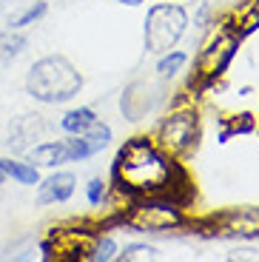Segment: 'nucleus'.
I'll return each mask as SVG.
<instances>
[{"label":"nucleus","instance_id":"nucleus-16","mask_svg":"<svg viewBox=\"0 0 259 262\" xmlns=\"http://www.w3.org/2000/svg\"><path fill=\"white\" fill-rule=\"evenodd\" d=\"M259 29V0H251L245 9L240 12V20H236V32H240V37H245V34L256 32Z\"/></svg>","mask_w":259,"mask_h":262},{"label":"nucleus","instance_id":"nucleus-3","mask_svg":"<svg viewBox=\"0 0 259 262\" xmlns=\"http://www.w3.org/2000/svg\"><path fill=\"white\" fill-rule=\"evenodd\" d=\"M128 214L120 216V223L128 225L134 231H151V234H165L185 225L182 216V205L177 200H171L168 194H143V196H131Z\"/></svg>","mask_w":259,"mask_h":262},{"label":"nucleus","instance_id":"nucleus-1","mask_svg":"<svg viewBox=\"0 0 259 262\" xmlns=\"http://www.w3.org/2000/svg\"><path fill=\"white\" fill-rule=\"evenodd\" d=\"M180 165L145 137H134L117 151L111 165V183L120 194L143 196V194H165Z\"/></svg>","mask_w":259,"mask_h":262},{"label":"nucleus","instance_id":"nucleus-17","mask_svg":"<svg viewBox=\"0 0 259 262\" xmlns=\"http://www.w3.org/2000/svg\"><path fill=\"white\" fill-rule=\"evenodd\" d=\"M43 14H46V3H43V0H37V3H32L29 9H23L17 17L9 20V29H17V32H20V29H26V26H32V23H37Z\"/></svg>","mask_w":259,"mask_h":262},{"label":"nucleus","instance_id":"nucleus-15","mask_svg":"<svg viewBox=\"0 0 259 262\" xmlns=\"http://www.w3.org/2000/svg\"><path fill=\"white\" fill-rule=\"evenodd\" d=\"M188 63V54L185 52H165L160 57V63H157V74H160L162 80H168V77H174V74H180V69Z\"/></svg>","mask_w":259,"mask_h":262},{"label":"nucleus","instance_id":"nucleus-23","mask_svg":"<svg viewBox=\"0 0 259 262\" xmlns=\"http://www.w3.org/2000/svg\"><path fill=\"white\" fill-rule=\"evenodd\" d=\"M6 183V168H3V157H0V185Z\"/></svg>","mask_w":259,"mask_h":262},{"label":"nucleus","instance_id":"nucleus-6","mask_svg":"<svg viewBox=\"0 0 259 262\" xmlns=\"http://www.w3.org/2000/svg\"><path fill=\"white\" fill-rule=\"evenodd\" d=\"M197 137H200V117L194 108L168 114L157 128V145L168 157H180V154L191 151L197 145Z\"/></svg>","mask_w":259,"mask_h":262},{"label":"nucleus","instance_id":"nucleus-24","mask_svg":"<svg viewBox=\"0 0 259 262\" xmlns=\"http://www.w3.org/2000/svg\"><path fill=\"white\" fill-rule=\"evenodd\" d=\"M117 3H125V6H140L143 0H117Z\"/></svg>","mask_w":259,"mask_h":262},{"label":"nucleus","instance_id":"nucleus-5","mask_svg":"<svg viewBox=\"0 0 259 262\" xmlns=\"http://www.w3.org/2000/svg\"><path fill=\"white\" fill-rule=\"evenodd\" d=\"M240 40L242 37H240V32H236V26L233 29H220L217 37L200 52V57H197L200 89H211V85L217 83V77H222V74L228 72L233 54H236V49H240Z\"/></svg>","mask_w":259,"mask_h":262},{"label":"nucleus","instance_id":"nucleus-2","mask_svg":"<svg viewBox=\"0 0 259 262\" xmlns=\"http://www.w3.org/2000/svg\"><path fill=\"white\" fill-rule=\"evenodd\" d=\"M80 89H83V77L63 54H49L29 69L26 92L46 105L69 103L80 94Z\"/></svg>","mask_w":259,"mask_h":262},{"label":"nucleus","instance_id":"nucleus-14","mask_svg":"<svg viewBox=\"0 0 259 262\" xmlns=\"http://www.w3.org/2000/svg\"><path fill=\"white\" fill-rule=\"evenodd\" d=\"M23 49H26V37H23L17 29H6V32H0V63L17 57Z\"/></svg>","mask_w":259,"mask_h":262},{"label":"nucleus","instance_id":"nucleus-4","mask_svg":"<svg viewBox=\"0 0 259 262\" xmlns=\"http://www.w3.org/2000/svg\"><path fill=\"white\" fill-rule=\"evenodd\" d=\"M188 29V12L180 3H157L145 14V49L151 54H165L182 40Z\"/></svg>","mask_w":259,"mask_h":262},{"label":"nucleus","instance_id":"nucleus-10","mask_svg":"<svg viewBox=\"0 0 259 262\" xmlns=\"http://www.w3.org/2000/svg\"><path fill=\"white\" fill-rule=\"evenodd\" d=\"M46 131V120L40 117V114H23V117H17L12 123V128H9V145H12L14 151H23V148H34L37 145V140L43 137Z\"/></svg>","mask_w":259,"mask_h":262},{"label":"nucleus","instance_id":"nucleus-7","mask_svg":"<svg viewBox=\"0 0 259 262\" xmlns=\"http://www.w3.org/2000/svg\"><path fill=\"white\" fill-rule=\"evenodd\" d=\"M109 140H111V128L97 120L85 134H72V140H66V163H83V160L94 157L109 145Z\"/></svg>","mask_w":259,"mask_h":262},{"label":"nucleus","instance_id":"nucleus-20","mask_svg":"<svg viewBox=\"0 0 259 262\" xmlns=\"http://www.w3.org/2000/svg\"><path fill=\"white\" fill-rule=\"evenodd\" d=\"M248 131H253L251 114H240V120H233L231 125H225V128L220 131V143H228V140H231V134H248Z\"/></svg>","mask_w":259,"mask_h":262},{"label":"nucleus","instance_id":"nucleus-8","mask_svg":"<svg viewBox=\"0 0 259 262\" xmlns=\"http://www.w3.org/2000/svg\"><path fill=\"white\" fill-rule=\"evenodd\" d=\"M214 223L225 236H259V208H231L214 216Z\"/></svg>","mask_w":259,"mask_h":262},{"label":"nucleus","instance_id":"nucleus-19","mask_svg":"<svg viewBox=\"0 0 259 262\" xmlns=\"http://www.w3.org/2000/svg\"><path fill=\"white\" fill-rule=\"evenodd\" d=\"M123 262H148V259H157V248L154 245H128V248L120 254Z\"/></svg>","mask_w":259,"mask_h":262},{"label":"nucleus","instance_id":"nucleus-9","mask_svg":"<svg viewBox=\"0 0 259 262\" xmlns=\"http://www.w3.org/2000/svg\"><path fill=\"white\" fill-rule=\"evenodd\" d=\"M74 174L69 171H57L52 177H46L43 183H37V203L40 205H60V203H69L74 194Z\"/></svg>","mask_w":259,"mask_h":262},{"label":"nucleus","instance_id":"nucleus-12","mask_svg":"<svg viewBox=\"0 0 259 262\" xmlns=\"http://www.w3.org/2000/svg\"><path fill=\"white\" fill-rule=\"evenodd\" d=\"M94 123H97V117H94L91 108H72V112H66L60 117V128L66 134H85Z\"/></svg>","mask_w":259,"mask_h":262},{"label":"nucleus","instance_id":"nucleus-13","mask_svg":"<svg viewBox=\"0 0 259 262\" xmlns=\"http://www.w3.org/2000/svg\"><path fill=\"white\" fill-rule=\"evenodd\" d=\"M6 177H12L20 185H37L40 183V171L34 163H20V160H3Z\"/></svg>","mask_w":259,"mask_h":262},{"label":"nucleus","instance_id":"nucleus-22","mask_svg":"<svg viewBox=\"0 0 259 262\" xmlns=\"http://www.w3.org/2000/svg\"><path fill=\"white\" fill-rule=\"evenodd\" d=\"M228 259H240V262H259V251H251V248H245V251H233Z\"/></svg>","mask_w":259,"mask_h":262},{"label":"nucleus","instance_id":"nucleus-11","mask_svg":"<svg viewBox=\"0 0 259 262\" xmlns=\"http://www.w3.org/2000/svg\"><path fill=\"white\" fill-rule=\"evenodd\" d=\"M29 157L37 168H57L66 163V140H49V143H37Z\"/></svg>","mask_w":259,"mask_h":262},{"label":"nucleus","instance_id":"nucleus-21","mask_svg":"<svg viewBox=\"0 0 259 262\" xmlns=\"http://www.w3.org/2000/svg\"><path fill=\"white\" fill-rule=\"evenodd\" d=\"M85 200H89V205H103V200H105V183L100 177H94L89 185H85Z\"/></svg>","mask_w":259,"mask_h":262},{"label":"nucleus","instance_id":"nucleus-18","mask_svg":"<svg viewBox=\"0 0 259 262\" xmlns=\"http://www.w3.org/2000/svg\"><path fill=\"white\" fill-rule=\"evenodd\" d=\"M89 259H94V262H109V259H114L117 256V245H114V239H109V236H97L94 239V245H89Z\"/></svg>","mask_w":259,"mask_h":262}]
</instances>
